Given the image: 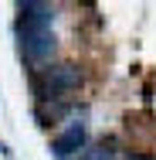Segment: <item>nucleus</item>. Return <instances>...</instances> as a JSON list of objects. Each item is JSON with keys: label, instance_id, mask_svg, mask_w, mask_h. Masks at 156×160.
I'll list each match as a JSON object with an SVG mask.
<instances>
[{"label": "nucleus", "instance_id": "nucleus-5", "mask_svg": "<svg viewBox=\"0 0 156 160\" xmlns=\"http://www.w3.org/2000/svg\"><path fill=\"white\" fill-rule=\"evenodd\" d=\"M82 160H109V150H105V143H102L98 150H88V153H82Z\"/></svg>", "mask_w": 156, "mask_h": 160}, {"label": "nucleus", "instance_id": "nucleus-4", "mask_svg": "<svg viewBox=\"0 0 156 160\" xmlns=\"http://www.w3.org/2000/svg\"><path fill=\"white\" fill-rule=\"evenodd\" d=\"M17 28H51L54 24V7L51 3H37V0H24L17 3Z\"/></svg>", "mask_w": 156, "mask_h": 160}, {"label": "nucleus", "instance_id": "nucleus-3", "mask_svg": "<svg viewBox=\"0 0 156 160\" xmlns=\"http://www.w3.org/2000/svg\"><path fill=\"white\" fill-rule=\"evenodd\" d=\"M44 82H48V89L51 92H71V89H78L82 85V68L71 62H61V65H51L48 72H44Z\"/></svg>", "mask_w": 156, "mask_h": 160}, {"label": "nucleus", "instance_id": "nucleus-1", "mask_svg": "<svg viewBox=\"0 0 156 160\" xmlns=\"http://www.w3.org/2000/svg\"><path fill=\"white\" fill-rule=\"evenodd\" d=\"M17 38H21V55L31 65L51 62L58 51V38L51 28H17Z\"/></svg>", "mask_w": 156, "mask_h": 160}, {"label": "nucleus", "instance_id": "nucleus-2", "mask_svg": "<svg viewBox=\"0 0 156 160\" xmlns=\"http://www.w3.org/2000/svg\"><path fill=\"white\" fill-rule=\"evenodd\" d=\"M85 140H88L85 126H82V123H71L64 133H58V136L51 140V153L58 160H68V157H75L78 150H85Z\"/></svg>", "mask_w": 156, "mask_h": 160}, {"label": "nucleus", "instance_id": "nucleus-6", "mask_svg": "<svg viewBox=\"0 0 156 160\" xmlns=\"http://www.w3.org/2000/svg\"><path fill=\"white\" fill-rule=\"evenodd\" d=\"M0 153H3V157H7V153H10V150H7V147H3V143H0Z\"/></svg>", "mask_w": 156, "mask_h": 160}]
</instances>
